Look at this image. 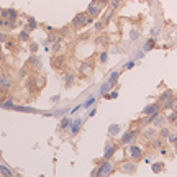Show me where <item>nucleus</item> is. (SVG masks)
<instances>
[{"instance_id": "24", "label": "nucleus", "mask_w": 177, "mask_h": 177, "mask_svg": "<svg viewBox=\"0 0 177 177\" xmlns=\"http://www.w3.org/2000/svg\"><path fill=\"white\" fill-rule=\"evenodd\" d=\"M94 104H95V97H94V95H90L89 99L84 102V105H82V107H84V108H89V107H92Z\"/></svg>"}, {"instance_id": "45", "label": "nucleus", "mask_w": 177, "mask_h": 177, "mask_svg": "<svg viewBox=\"0 0 177 177\" xmlns=\"http://www.w3.org/2000/svg\"><path fill=\"white\" fill-rule=\"evenodd\" d=\"M174 125H175V128H177V118L174 120Z\"/></svg>"}, {"instance_id": "29", "label": "nucleus", "mask_w": 177, "mask_h": 177, "mask_svg": "<svg viewBox=\"0 0 177 177\" xmlns=\"http://www.w3.org/2000/svg\"><path fill=\"white\" fill-rule=\"evenodd\" d=\"M21 41H28V39H30V35H28V30H23L20 33V36H18Z\"/></svg>"}, {"instance_id": "36", "label": "nucleus", "mask_w": 177, "mask_h": 177, "mask_svg": "<svg viewBox=\"0 0 177 177\" xmlns=\"http://www.w3.org/2000/svg\"><path fill=\"white\" fill-rule=\"evenodd\" d=\"M56 61H58V62H54V66H56V67L64 66V58H61V56H59V58H56Z\"/></svg>"}, {"instance_id": "3", "label": "nucleus", "mask_w": 177, "mask_h": 177, "mask_svg": "<svg viewBox=\"0 0 177 177\" xmlns=\"http://www.w3.org/2000/svg\"><path fill=\"white\" fill-rule=\"evenodd\" d=\"M157 113H161V104L159 102L157 104H149L143 108V115H146V117H154Z\"/></svg>"}, {"instance_id": "4", "label": "nucleus", "mask_w": 177, "mask_h": 177, "mask_svg": "<svg viewBox=\"0 0 177 177\" xmlns=\"http://www.w3.org/2000/svg\"><path fill=\"white\" fill-rule=\"evenodd\" d=\"M0 89L5 90V92L12 89V77H10V74H7V72L0 74Z\"/></svg>"}, {"instance_id": "27", "label": "nucleus", "mask_w": 177, "mask_h": 177, "mask_svg": "<svg viewBox=\"0 0 177 177\" xmlns=\"http://www.w3.org/2000/svg\"><path fill=\"white\" fill-rule=\"evenodd\" d=\"M162 169H164V164L162 162H154L153 164V170H154V172H161Z\"/></svg>"}, {"instance_id": "19", "label": "nucleus", "mask_w": 177, "mask_h": 177, "mask_svg": "<svg viewBox=\"0 0 177 177\" xmlns=\"http://www.w3.org/2000/svg\"><path fill=\"white\" fill-rule=\"evenodd\" d=\"M71 123H72V120H71V118H62L59 126H61V130H67V128L71 126Z\"/></svg>"}, {"instance_id": "23", "label": "nucleus", "mask_w": 177, "mask_h": 177, "mask_svg": "<svg viewBox=\"0 0 177 177\" xmlns=\"http://www.w3.org/2000/svg\"><path fill=\"white\" fill-rule=\"evenodd\" d=\"M35 28H36V20L30 16V18H28V23H26V30L30 31V30H35Z\"/></svg>"}, {"instance_id": "28", "label": "nucleus", "mask_w": 177, "mask_h": 177, "mask_svg": "<svg viewBox=\"0 0 177 177\" xmlns=\"http://www.w3.org/2000/svg\"><path fill=\"white\" fill-rule=\"evenodd\" d=\"M162 144H164V141H162V138H159V139H153V148H162Z\"/></svg>"}, {"instance_id": "25", "label": "nucleus", "mask_w": 177, "mask_h": 177, "mask_svg": "<svg viewBox=\"0 0 177 177\" xmlns=\"http://www.w3.org/2000/svg\"><path fill=\"white\" fill-rule=\"evenodd\" d=\"M112 89V85L108 84V82H105V84H102V87H100V95H105V94H108V90Z\"/></svg>"}, {"instance_id": "13", "label": "nucleus", "mask_w": 177, "mask_h": 177, "mask_svg": "<svg viewBox=\"0 0 177 177\" xmlns=\"http://www.w3.org/2000/svg\"><path fill=\"white\" fill-rule=\"evenodd\" d=\"M79 71H81L82 76H90V74H92V66H90L89 62H82L81 69H79Z\"/></svg>"}, {"instance_id": "10", "label": "nucleus", "mask_w": 177, "mask_h": 177, "mask_svg": "<svg viewBox=\"0 0 177 177\" xmlns=\"http://www.w3.org/2000/svg\"><path fill=\"white\" fill-rule=\"evenodd\" d=\"M117 151V144H112V143H108L107 148H105V154H104V159H112V156L115 154Z\"/></svg>"}, {"instance_id": "7", "label": "nucleus", "mask_w": 177, "mask_h": 177, "mask_svg": "<svg viewBox=\"0 0 177 177\" xmlns=\"http://www.w3.org/2000/svg\"><path fill=\"white\" fill-rule=\"evenodd\" d=\"M148 122H149L151 125H154V126H164L166 125V117L161 115V113H157V115H154V117H148Z\"/></svg>"}, {"instance_id": "11", "label": "nucleus", "mask_w": 177, "mask_h": 177, "mask_svg": "<svg viewBox=\"0 0 177 177\" xmlns=\"http://www.w3.org/2000/svg\"><path fill=\"white\" fill-rule=\"evenodd\" d=\"M81 126H82V118H76L71 123V133L72 135H77L79 131H81Z\"/></svg>"}, {"instance_id": "20", "label": "nucleus", "mask_w": 177, "mask_h": 177, "mask_svg": "<svg viewBox=\"0 0 177 177\" xmlns=\"http://www.w3.org/2000/svg\"><path fill=\"white\" fill-rule=\"evenodd\" d=\"M120 133V126L118 125H110V128H108V135L110 136H115Z\"/></svg>"}, {"instance_id": "26", "label": "nucleus", "mask_w": 177, "mask_h": 177, "mask_svg": "<svg viewBox=\"0 0 177 177\" xmlns=\"http://www.w3.org/2000/svg\"><path fill=\"white\" fill-rule=\"evenodd\" d=\"M108 5H110L112 10H117L122 5V0H108Z\"/></svg>"}, {"instance_id": "42", "label": "nucleus", "mask_w": 177, "mask_h": 177, "mask_svg": "<svg viewBox=\"0 0 177 177\" xmlns=\"http://www.w3.org/2000/svg\"><path fill=\"white\" fill-rule=\"evenodd\" d=\"M95 113H97V112H95V108H92V110H90V112H89V117H94V115H95Z\"/></svg>"}, {"instance_id": "31", "label": "nucleus", "mask_w": 177, "mask_h": 177, "mask_svg": "<svg viewBox=\"0 0 177 177\" xmlns=\"http://www.w3.org/2000/svg\"><path fill=\"white\" fill-rule=\"evenodd\" d=\"M107 59H108V53H107V51H104V53L99 54V61L102 62V64H104V62H107Z\"/></svg>"}, {"instance_id": "38", "label": "nucleus", "mask_w": 177, "mask_h": 177, "mask_svg": "<svg viewBox=\"0 0 177 177\" xmlns=\"http://www.w3.org/2000/svg\"><path fill=\"white\" fill-rule=\"evenodd\" d=\"M175 118H177V115H175L174 112H172V113H169V115H167V120H169V122H174Z\"/></svg>"}, {"instance_id": "39", "label": "nucleus", "mask_w": 177, "mask_h": 177, "mask_svg": "<svg viewBox=\"0 0 177 177\" xmlns=\"http://www.w3.org/2000/svg\"><path fill=\"white\" fill-rule=\"evenodd\" d=\"M30 49H31V53H36V51H38V44H36V43H31Z\"/></svg>"}, {"instance_id": "5", "label": "nucleus", "mask_w": 177, "mask_h": 177, "mask_svg": "<svg viewBox=\"0 0 177 177\" xmlns=\"http://www.w3.org/2000/svg\"><path fill=\"white\" fill-rule=\"evenodd\" d=\"M102 12V3L99 2V0H95V2H92L89 5V8H87V15L89 16H92V18H95V16H99Z\"/></svg>"}, {"instance_id": "40", "label": "nucleus", "mask_w": 177, "mask_h": 177, "mask_svg": "<svg viewBox=\"0 0 177 177\" xmlns=\"http://www.w3.org/2000/svg\"><path fill=\"white\" fill-rule=\"evenodd\" d=\"M0 41H2V43L7 41V35H5V33H2V31H0Z\"/></svg>"}, {"instance_id": "34", "label": "nucleus", "mask_w": 177, "mask_h": 177, "mask_svg": "<svg viewBox=\"0 0 177 177\" xmlns=\"http://www.w3.org/2000/svg\"><path fill=\"white\" fill-rule=\"evenodd\" d=\"M138 38H139V31L133 30V31H131V35H130V39H131V41H136Z\"/></svg>"}, {"instance_id": "46", "label": "nucleus", "mask_w": 177, "mask_h": 177, "mask_svg": "<svg viewBox=\"0 0 177 177\" xmlns=\"http://www.w3.org/2000/svg\"><path fill=\"white\" fill-rule=\"evenodd\" d=\"M99 2H100V3H105V2H107V0H99Z\"/></svg>"}, {"instance_id": "47", "label": "nucleus", "mask_w": 177, "mask_h": 177, "mask_svg": "<svg viewBox=\"0 0 177 177\" xmlns=\"http://www.w3.org/2000/svg\"><path fill=\"white\" fill-rule=\"evenodd\" d=\"M0 104H2V97H0Z\"/></svg>"}, {"instance_id": "22", "label": "nucleus", "mask_w": 177, "mask_h": 177, "mask_svg": "<svg viewBox=\"0 0 177 177\" xmlns=\"http://www.w3.org/2000/svg\"><path fill=\"white\" fill-rule=\"evenodd\" d=\"M64 81H66V87H71V85L74 84V74H66V77H64Z\"/></svg>"}, {"instance_id": "18", "label": "nucleus", "mask_w": 177, "mask_h": 177, "mask_svg": "<svg viewBox=\"0 0 177 177\" xmlns=\"http://www.w3.org/2000/svg\"><path fill=\"white\" fill-rule=\"evenodd\" d=\"M0 174L2 175H13V170L8 169L5 164H0Z\"/></svg>"}, {"instance_id": "33", "label": "nucleus", "mask_w": 177, "mask_h": 177, "mask_svg": "<svg viewBox=\"0 0 177 177\" xmlns=\"http://www.w3.org/2000/svg\"><path fill=\"white\" fill-rule=\"evenodd\" d=\"M30 64L31 66H39V58H38V56H31V58H30Z\"/></svg>"}, {"instance_id": "32", "label": "nucleus", "mask_w": 177, "mask_h": 177, "mask_svg": "<svg viewBox=\"0 0 177 177\" xmlns=\"http://www.w3.org/2000/svg\"><path fill=\"white\" fill-rule=\"evenodd\" d=\"M166 139H167V141L170 143V144H177V135H172V133H170Z\"/></svg>"}, {"instance_id": "15", "label": "nucleus", "mask_w": 177, "mask_h": 177, "mask_svg": "<svg viewBox=\"0 0 177 177\" xmlns=\"http://www.w3.org/2000/svg\"><path fill=\"white\" fill-rule=\"evenodd\" d=\"M154 46H156V38L151 36V38L144 43V46H143V51H144V53H148V51H151Z\"/></svg>"}, {"instance_id": "14", "label": "nucleus", "mask_w": 177, "mask_h": 177, "mask_svg": "<svg viewBox=\"0 0 177 177\" xmlns=\"http://www.w3.org/2000/svg\"><path fill=\"white\" fill-rule=\"evenodd\" d=\"M123 172H128V174H133L135 170H136V164L133 162V161H130V162H125L123 164Z\"/></svg>"}, {"instance_id": "41", "label": "nucleus", "mask_w": 177, "mask_h": 177, "mask_svg": "<svg viewBox=\"0 0 177 177\" xmlns=\"http://www.w3.org/2000/svg\"><path fill=\"white\" fill-rule=\"evenodd\" d=\"M135 66V61H131V62H126V64H125V69H131V67Z\"/></svg>"}, {"instance_id": "16", "label": "nucleus", "mask_w": 177, "mask_h": 177, "mask_svg": "<svg viewBox=\"0 0 177 177\" xmlns=\"http://www.w3.org/2000/svg\"><path fill=\"white\" fill-rule=\"evenodd\" d=\"M118 77H120V72H118V71H113V72L110 74V77H108V81H107V82L113 87V85H115V82L118 81Z\"/></svg>"}, {"instance_id": "35", "label": "nucleus", "mask_w": 177, "mask_h": 177, "mask_svg": "<svg viewBox=\"0 0 177 177\" xmlns=\"http://www.w3.org/2000/svg\"><path fill=\"white\" fill-rule=\"evenodd\" d=\"M0 107H3V108H13V102L12 100H7V102H3V104H0Z\"/></svg>"}, {"instance_id": "2", "label": "nucleus", "mask_w": 177, "mask_h": 177, "mask_svg": "<svg viewBox=\"0 0 177 177\" xmlns=\"http://www.w3.org/2000/svg\"><path fill=\"white\" fill-rule=\"evenodd\" d=\"M113 172V164L110 162V159H105V162H102L97 170L94 172V175H99V177H105V175H110Z\"/></svg>"}, {"instance_id": "43", "label": "nucleus", "mask_w": 177, "mask_h": 177, "mask_svg": "<svg viewBox=\"0 0 177 177\" xmlns=\"http://www.w3.org/2000/svg\"><path fill=\"white\" fill-rule=\"evenodd\" d=\"M99 43H107V38H99Z\"/></svg>"}, {"instance_id": "44", "label": "nucleus", "mask_w": 177, "mask_h": 177, "mask_svg": "<svg viewBox=\"0 0 177 177\" xmlns=\"http://www.w3.org/2000/svg\"><path fill=\"white\" fill-rule=\"evenodd\" d=\"M3 61V54H2V49H0V62Z\"/></svg>"}, {"instance_id": "30", "label": "nucleus", "mask_w": 177, "mask_h": 177, "mask_svg": "<svg viewBox=\"0 0 177 177\" xmlns=\"http://www.w3.org/2000/svg\"><path fill=\"white\" fill-rule=\"evenodd\" d=\"M159 33H161V26L156 25V26H154L153 30H151V36H153V38H156V36L159 35Z\"/></svg>"}, {"instance_id": "6", "label": "nucleus", "mask_w": 177, "mask_h": 177, "mask_svg": "<svg viewBox=\"0 0 177 177\" xmlns=\"http://www.w3.org/2000/svg\"><path fill=\"white\" fill-rule=\"evenodd\" d=\"M135 138H136V131L130 130V131H126V133H123L122 139H120V144H123V146H126V144H133Z\"/></svg>"}, {"instance_id": "17", "label": "nucleus", "mask_w": 177, "mask_h": 177, "mask_svg": "<svg viewBox=\"0 0 177 177\" xmlns=\"http://www.w3.org/2000/svg\"><path fill=\"white\" fill-rule=\"evenodd\" d=\"M169 135H170V130H169L167 126H161V130H159V138L166 139V138H167Z\"/></svg>"}, {"instance_id": "37", "label": "nucleus", "mask_w": 177, "mask_h": 177, "mask_svg": "<svg viewBox=\"0 0 177 177\" xmlns=\"http://www.w3.org/2000/svg\"><path fill=\"white\" fill-rule=\"evenodd\" d=\"M66 112H67V108H62V110H58L56 113H53V115H56V117H62V115H64Z\"/></svg>"}, {"instance_id": "1", "label": "nucleus", "mask_w": 177, "mask_h": 177, "mask_svg": "<svg viewBox=\"0 0 177 177\" xmlns=\"http://www.w3.org/2000/svg\"><path fill=\"white\" fill-rule=\"evenodd\" d=\"M92 21H94V18H92V16H89L87 12H85V13H77L72 18V28L79 30V28H84L85 25H90Z\"/></svg>"}, {"instance_id": "12", "label": "nucleus", "mask_w": 177, "mask_h": 177, "mask_svg": "<svg viewBox=\"0 0 177 177\" xmlns=\"http://www.w3.org/2000/svg\"><path fill=\"white\" fill-rule=\"evenodd\" d=\"M172 99V90H164V92L161 94V97H159V104L161 105H164L167 100H170Z\"/></svg>"}, {"instance_id": "9", "label": "nucleus", "mask_w": 177, "mask_h": 177, "mask_svg": "<svg viewBox=\"0 0 177 177\" xmlns=\"http://www.w3.org/2000/svg\"><path fill=\"white\" fill-rule=\"evenodd\" d=\"M143 138H144V139H148V141H151V139H154V138H156V135H157V130H156V126H154V125H153V126H148L144 131H143Z\"/></svg>"}, {"instance_id": "8", "label": "nucleus", "mask_w": 177, "mask_h": 177, "mask_svg": "<svg viewBox=\"0 0 177 177\" xmlns=\"http://www.w3.org/2000/svg\"><path fill=\"white\" fill-rule=\"evenodd\" d=\"M128 153H130V157L135 159V161H136V159H141V157H143V149H141L139 146H136V144H131L130 149H128Z\"/></svg>"}, {"instance_id": "21", "label": "nucleus", "mask_w": 177, "mask_h": 177, "mask_svg": "<svg viewBox=\"0 0 177 177\" xmlns=\"http://www.w3.org/2000/svg\"><path fill=\"white\" fill-rule=\"evenodd\" d=\"M13 110H18V112H28V113H35L36 110L35 108H30V107H18V105H13Z\"/></svg>"}]
</instances>
